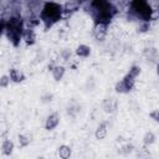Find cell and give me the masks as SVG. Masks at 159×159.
<instances>
[{"label": "cell", "mask_w": 159, "mask_h": 159, "mask_svg": "<svg viewBox=\"0 0 159 159\" xmlns=\"http://www.w3.org/2000/svg\"><path fill=\"white\" fill-rule=\"evenodd\" d=\"M1 30H2V34L6 36V39L9 40V42L14 47H17L22 40L24 31H25L24 21L20 16H12L7 21H2Z\"/></svg>", "instance_id": "1"}, {"label": "cell", "mask_w": 159, "mask_h": 159, "mask_svg": "<svg viewBox=\"0 0 159 159\" xmlns=\"http://www.w3.org/2000/svg\"><path fill=\"white\" fill-rule=\"evenodd\" d=\"M65 10L63 6L55 1H47L45 2L41 12H40V20L46 30L51 29L53 25L60 22L63 17Z\"/></svg>", "instance_id": "2"}, {"label": "cell", "mask_w": 159, "mask_h": 159, "mask_svg": "<svg viewBox=\"0 0 159 159\" xmlns=\"http://www.w3.org/2000/svg\"><path fill=\"white\" fill-rule=\"evenodd\" d=\"M91 14L94 22L111 24L116 15V7L109 0H92Z\"/></svg>", "instance_id": "3"}, {"label": "cell", "mask_w": 159, "mask_h": 159, "mask_svg": "<svg viewBox=\"0 0 159 159\" xmlns=\"http://www.w3.org/2000/svg\"><path fill=\"white\" fill-rule=\"evenodd\" d=\"M140 73H142L140 66L133 65L129 68V71L123 76V78L119 80L114 84V91L117 93H120V94H127V93L132 92L135 88V80Z\"/></svg>", "instance_id": "4"}, {"label": "cell", "mask_w": 159, "mask_h": 159, "mask_svg": "<svg viewBox=\"0 0 159 159\" xmlns=\"http://www.w3.org/2000/svg\"><path fill=\"white\" fill-rule=\"evenodd\" d=\"M130 11L140 22H150L153 17V10L148 0H132Z\"/></svg>", "instance_id": "5"}, {"label": "cell", "mask_w": 159, "mask_h": 159, "mask_svg": "<svg viewBox=\"0 0 159 159\" xmlns=\"http://www.w3.org/2000/svg\"><path fill=\"white\" fill-rule=\"evenodd\" d=\"M108 24H104V22H94L93 25V36L96 40L98 41H103L106 37H107V34H108Z\"/></svg>", "instance_id": "6"}, {"label": "cell", "mask_w": 159, "mask_h": 159, "mask_svg": "<svg viewBox=\"0 0 159 159\" xmlns=\"http://www.w3.org/2000/svg\"><path fill=\"white\" fill-rule=\"evenodd\" d=\"M60 122H61L60 114H58L57 112H52V113H50V114L46 117V120H45V129L48 130V132L55 130V129L58 127Z\"/></svg>", "instance_id": "7"}, {"label": "cell", "mask_w": 159, "mask_h": 159, "mask_svg": "<svg viewBox=\"0 0 159 159\" xmlns=\"http://www.w3.org/2000/svg\"><path fill=\"white\" fill-rule=\"evenodd\" d=\"M9 76H10V78H11V82H12V83H22V82L26 80L25 73H24L21 70L16 68V67H11V68L9 70Z\"/></svg>", "instance_id": "8"}, {"label": "cell", "mask_w": 159, "mask_h": 159, "mask_svg": "<svg viewBox=\"0 0 159 159\" xmlns=\"http://www.w3.org/2000/svg\"><path fill=\"white\" fill-rule=\"evenodd\" d=\"M91 53H92V47L86 43H80L75 50V55L80 58H87L91 56Z\"/></svg>", "instance_id": "9"}, {"label": "cell", "mask_w": 159, "mask_h": 159, "mask_svg": "<svg viewBox=\"0 0 159 159\" xmlns=\"http://www.w3.org/2000/svg\"><path fill=\"white\" fill-rule=\"evenodd\" d=\"M65 73H66V67L62 65H55L51 68V75L56 82H60L65 77Z\"/></svg>", "instance_id": "10"}, {"label": "cell", "mask_w": 159, "mask_h": 159, "mask_svg": "<svg viewBox=\"0 0 159 159\" xmlns=\"http://www.w3.org/2000/svg\"><path fill=\"white\" fill-rule=\"evenodd\" d=\"M108 134V123L107 122H101L98 124V127L96 128V132H94V137L96 139L98 140H102L107 137Z\"/></svg>", "instance_id": "11"}, {"label": "cell", "mask_w": 159, "mask_h": 159, "mask_svg": "<svg viewBox=\"0 0 159 159\" xmlns=\"http://www.w3.org/2000/svg\"><path fill=\"white\" fill-rule=\"evenodd\" d=\"M36 39H37V36H36V32H35V30L34 29H31V27H27V29H25V31H24V36H22V40L26 42V45H34L35 42H36Z\"/></svg>", "instance_id": "12"}, {"label": "cell", "mask_w": 159, "mask_h": 159, "mask_svg": "<svg viewBox=\"0 0 159 159\" xmlns=\"http://www.w3.org/2000/svg\"><path fill=\"white\" fill-rule=\"evenodd\" d=\"M14 148H15V144L11 139H4L2 143H1V153L6 157L11 155L12 152H14Z\"/></svg>", "instance_id": "13"}, {"label": "cell", "mask_w": 159, "mask_h": 159, "mask_svg": "<svg viewBox=\"0 0 159 159\" xmlns=\"http://www.w3.org/2000/svg\"><path fill=\"white\" fill-rule=\"evenodd\" d=\"M118 107V102L116 98H107L103 103V109L106 113H113L117 111Z\"/></svg>", "instance_id": "14"}, {"label": "cell", "mask_w": 159, "mask_h": 159, "mask_svg": "<svg viewBox=\"0 0 159 159\" xmlns=\"http://www.w3.org/2000/svg\"><path fill=\"white\" fill-rule=\"evenodd\" d=\"M32 142V135L29 134V133H20L17 135V143H19V147L20 148H26L31 144Z\"/></svg>", "instance_id": "15"}, {"label": "cell", "mask_w": 159, "mask_h": 159, "mask_svg": "<svg viewBox=\"0 0 159 159\" xmlns=\"http://www.w3.org/2000/svg\"><path fill=\"white\" fill-rule=\"evenodd\" d=\"M57 155L61 159H68L72 155V148L70 145H67V144H61L57 148Z\"/></svg>", "instance_id": "16"}, {"label": "cell", "mask_w": 159, "mask_h": 159, "mask_svg": "<svg viewBox=\"0 0 159 159\" xmlns=\"http://www.w3.org/2000/svg\"><path fill=\"white\" fill-rule=\"evenodd\" d=\"M155 139H157V137H155L154 132H152V130L145 132L144 135H143V144H144V147H149V145L154 144Z\"/></svg>", "instance_id": "17"}, {"label": "cell", "mask_w": 159, "mask_h": 159, "mask_svg": "<svg viewBox=\"0 0 159 159\" xmlns=\"http://www.w3.org/2000/svg\"><path fill=\"white\" fill-rule=\"evenodd\" d=\"M10 82H11V78H10L9 73L7 75H2L0 77V87L1 88H7L10 86Z\"/></svg>", "instance_id": "18"}, {"label": "cell", "mask_w": 159, "mask_h": 159, "mask_svg": "<svg viewBox=\"0 0 159 159\" xmlns=\"http://www.w3.org/2000/svg\"><path fill=\"white\" fill-rule=\"evenodd\" d=\"M149 118H150L152 120H154L155 123H159V109L155 108V109L150 111V112H149Z\"/></svg>", "instance_id": "19"}, {"label": "cell", "mask_w": 159, "mask_h": 159, "mask_svg": "<svg viewBox=\"0 0 159 159\" xmlns=\"http://www.w3.org/2000/svg\"><path fill=\"white\" fill-rule=\"evenodd\" d=\"M62 56L65 57V60L67 61V60H70V57H71V52L68 51V50H65L63 52H62Z\"/></svg>", "instance_id": "20"}, {"label": "cell", "mask_w": 159, "mask_h": 159, "mask_svg": "<svg viewBox=\"0 0 159 159\" xmlns=\"http://www.w3.org/2000/svg\"><path fill=\"white\" fill-rule=\"evenodd\" d=\"M155 71H157V76L159 77V62L157 63V70H155Z\"/></svg>", "instance_id": "21"}]
</instances>
